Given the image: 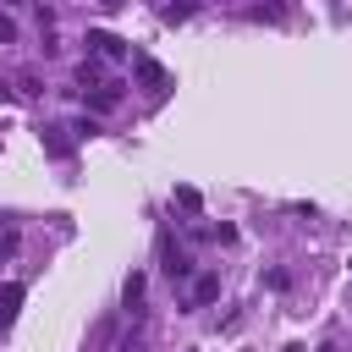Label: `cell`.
Listing matches in <instances>:
<instances>
[{
	"instance_id": "8",
	"label": "cell",
	"mask_w": 352,
	"mask_h": 352,
	"mask_svg": "<svg viewBox=\"0 0 352 352\" xmlns=\"http://www.w3.org/2000/svg\"><path fill=\"white\" fill-rule=\"evenodd\" d=\"M324 352H330V346H324Z\"/></svg>"
},
{
	"instance_id": "5",
	"label": "cell",
	"mask_w": 352,
	"mask_h": 352,
	"mask_svg": "<svg viewBox=\"0 0 352 352\" xmlns=\"http://www.w3.org/2000/svg\"><path fill=\"white\" fill-rule=\"evenodd\" d=\"M138 297H143V275H132V280H126V308H138Z\"/></svg>"
},
{
	"instance_id": "1",
	"label": "cell",
	"mask_w": 352,
	"mask_h": 352,
	"mask_svg": "<svg viewBox=\"0 0 352 352\" xmlns=\"http://www.w3.org/2000/svg\"><path fill=\"white\" fill-rule=\"evenodd\" d=\"M82 88H94V94H88V99H94V110H116V104H121V88H116V82H104L94 66H82Z\"/></svg>"
},
{
	"instance_id": "3",
	"label": "cell",
	"mask_w": 352,
	"mask_h": 352,
	"mask_svg": "<svg viewBox=\"0 0 352 352\" xmlns=\"http://www.w3.org/2000/svg\"><path fill=\"white\" fill-rule=\"evenodd\" d=\"M187 270H192V258H187V253L165 236V275H170V280H187Z\"/></svg>"
},
{
	"instance_id": "4",
	"label": "cell",
	"mask_w": 352,
	"mask_h": 352,
	"mask_svg": "<svg viewBox=\"0 0 352 352\" xmlns=\"http://www.w3.org/2000/svg\"><path fill=\"white\" fill-rule=\"evenodd\" d=\"M88 44H94L99 55H110V60H121V55H126V44H121L116 33H88Z\"/></svg>"
},
{
	"instance_id": "6",
	"label": "cell",
	"mask_w": 352,
	"mask_h": 352,
	"mask_svg": "<svg viewBox=\"0 0 352 352\" xmlns=\"http://www.w3.org/2000/svg\"><path fill=\"white\" fill-rule=\"evenodd\" d=\"M121 352H143V341H138V336H132V341H121Z\"/></svg>"
},
{
	"instance_id": "7",
	"label": "cell",
	"mask_w": 352,
	"mask_h": 352,
	"mask_svg": "<svg viewBox=\"0 0 352 352\" xmlns=\"http://www.w3.org/2000/svg\"><path fill=\"white\" fill-rule=\"evenodd\" d=\"M286 352H302V346H286Z\"/></svg>"
},
{
	"instance_id": "2",
	"label": "cell",
	"mask_w": 352,
	"mask_h": 352,
	"mask_svg": "<svg viewBox=\"0 0 352 352\" xmlns=\"http://www.w3.org/2000/svg\"><path fill=\"white\" fill-rule=\"evenodd\" d=\"M209 297H220V275H214V270H204V275L187 286V308H204Z\"/></svg>"
}]
</instances>
